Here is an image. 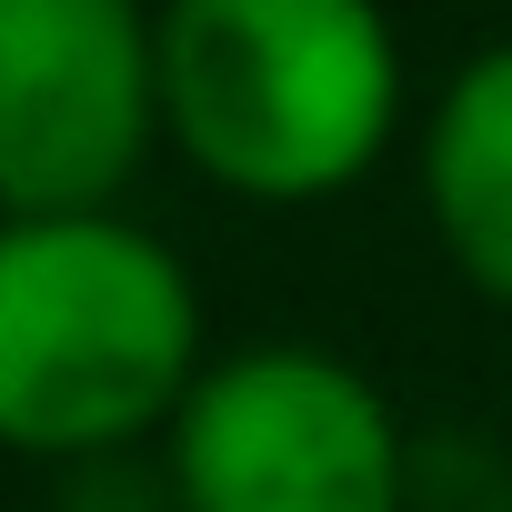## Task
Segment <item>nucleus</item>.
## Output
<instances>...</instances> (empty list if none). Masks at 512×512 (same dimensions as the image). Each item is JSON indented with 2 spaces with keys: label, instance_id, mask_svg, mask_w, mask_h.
<instances>
[{
  "label": "nucleus",
  "instance_id": "nucleus-2",
  "mask_svg": "<svg viewBox=\"0 0 512 512\" xmlns=\"http://www.w3.org/2000/svg\"><path fill=\"white\" fill-rule=\"evenodd\" d=\"M201 292L181 251L121 211L0 221V442L41 462H101L201 382Z\"/></svg>",
  "mask_w": 512,
  "mask_h": 512
},
{
  "label": "nucleus",
  "instance_id": "nucleus-4",
  "mask_svg": "<svg viewBox=\"0 0 512 512\" xmlns=\"http://www.w3.org/2000/svg\"><path fill=\"white\" fill-rule=\"evenodd\" d=\"M161 141V31L141 0H0V211L81 221Z\"/></svg>",
  "mask_w": 512,
  "mask_h": 512
},
{
  "label": "nucleus",
  "instance_id": "nucleus-1",
  "mask_svg": "<svg viewBox=\"0 0 512 512\" xmlns=\"http://www.w3.org/2000/svg\"><path fill=\"white\" fill-rule=\"evenodd\" d=\"M161 131L241 201H332L402 131L382 0H161Z\"/></svg>",
  "mask_w": 512,
  "mask_h": 512
},
{
  "label": "nucleus",
  "instance_id": "nucleus-6",
  "mask_svg": "<svg viewBox=\"0 0 512 512\" xmlns=\"http://www.w3.org/2000/svg\"><path fill=\"white\" fill-rule=\"evenodd\" d=\"M61 512H181V492H171V462L101 452V462H71V482H61Z\"/></svg>",
  "mask_w": 512,
  "mask_h": 512
},
{
  "label": "nucleus",
  "instance_id": "nucleus-3",
  "mask_svg": "<svg viewBox=\"0 0 512 512\" xmlns=\"http://www.w3.org/2000/svg\"><path fill=\"white\" fill-rule=\"evenodd\" d=\"M181 512H402L412 442L392 402L322 342L221 352L171 412Z\"/></svg>",
  "mask_w": 512,
  "mask_h": 512
},
{
  "label": "nucleus",
  "instance_id": "nucleus-5",
  "mask_svg": "<svg viewBox=\"0 0 512 512\" xmlns=\"http://www.w3.org/2000/svg\"><path fill=\"white\" fill-rule=\"evenodd\" d=\"M422 201L452 272L512 312V41L472 51L422 131Z\"/></svg>",
  "mask_w": 512,
  "mask_h": 512
}]
</instances>
